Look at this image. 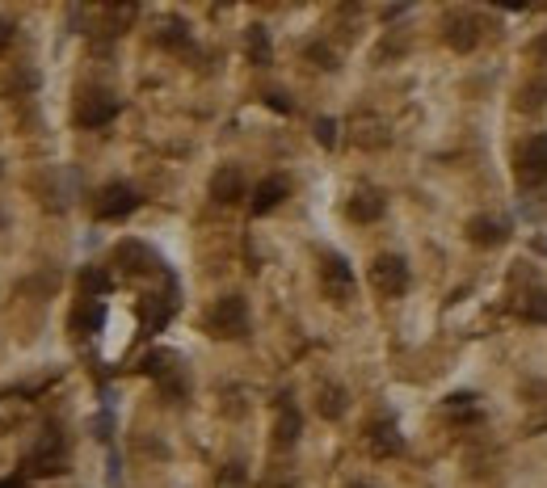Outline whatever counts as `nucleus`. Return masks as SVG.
<instances>
[{"instance_id": "nucleus-2", "label": "nucleus", "mask_w": 547, "mask_h": 488, "mask_svg": "<svg viewBox=\"0 0 547 488\" xmlns=\"http://www.w3.org/2000/svg\"><path fill=\"white\" fill-rule=\"evenodd\" d=\"M135 206H139V194H135L131 186L114 181V186H105V190H101L97 215H101V219H127V215H131Z\"/></svg>"}, {"instance_id": "nucleus-16", "label": "nucleus", "mask_w": 547, "mask_h": 488, "mask_svg": "<svg viewBox=\"0 0 547 488\" xmlns=\"http://www.w3.org/2000/svg\"><path fill=\"white\" fill-rule=\"evenodd\" d=\"M472 240L476 244H497L501 240V228L492 224V219H472Z\"/></svg>"}, {"instance_id": "nucleus-9", "label": "nucleus", "mask_w": 547, "mask_h": 488, "mask_svg": "<svg viewBox=\"0 0 547 488\" xmlns=\"http://www.w3.org/2000/svg\"><path fill=\"white\" fill-rule=\"evenodd\" d=\"M244 46H249V60H253L257 68H269L274 51H269V30H265V26H249V38H244Z\"/></svg>"}, {"instance_id": "nucleus-7", "label": "nucleus", "mask_w": 547, "mask_h": 488, "mask_svg": "<svg viewBox=\"0 0 547 488\" xmlns=\"http://www.w3.org/2000/svg\"><path fill=\"white\" fill-rule=\"evenodd\" d=\"M210 194H215L219 202H240V198H244V177H240V169H236V165L219 169V173L210 177Z\"/></svg>"}, {"instance_id": "nucleus-10", "label": "nucleus", "mask_w": 547, "mask_h": 488, "mask_svg": "<svg viewBox=\"0 0 547 488\" xmlns=\"http://www.w3.org/2000/svg\"><path fill=\"white\" fill-rule=\"evenodd\" d=\"M118 261H123L127 274H139V269H147L152 253H147V244H139V240H123V244H118Z\"/></svg>"}, {"instance_id": "nucleus-5", "label": "nucleus", "mask_w": 547, "mask_h": 488, "mask_svg": "<svg viewBox=\"0 0 547 488\" xmlns=\"http://www.w3.org/2000/svg\"><path fill=\"white\" fill-rule=\"evenodd\" d=\"M522 181L526 186H543L547 181V135H535L526 147H522Z\"/></svg>"}, {"instance_id": "nucleus-12", "label": "nucleus", "mask_w": 547, "mask_h": 488, "mask_svg": "<svg viewBox=\"0 0 547 488\" xmlns=\"http://www.w3.org/2000/svg\"><path fill=\"white\" fill-rule=\"evenodd\" d=\"M370 442H375L379 455H396V451L404 446L400 433H396V425H375V429H370Z\"/></svg>"}, {"instance_id": "nucleus-14", "label": "nucleus", "mask_w": 547, "mask_h": 488, "mask_svg": "<svg viewBox=\"0 0 547 488\" xmlns=\"http://www.w3.org/2000/svg\"><path fill=\"white\" fill-rule=\"evenodd\" d=\"M80 287H84V295H89V299H97V295H105V291L114 287V282H109V274H101V269H84Z\"/></svg>"}, {"instance_id": "nucleus-6", "label": "nucleus", "mask_w": 547, "mask_h": 488, "mask_svg": "<svg viewBox=\"0 0 547 488\" xmlns=\"http://www.w3.org/2000/svg\"><path fill=\"white\" fill-rule=\"evenodd\" d=\"M114 114H118V101L105 97V93H93V97L80 105V127H105Z\"/></svg>"}, {"instance_id": "nucleus-11", "label": "nucleus", "mask_w": 547, "mask_h": 488, "mask_svg": "<svg viewBox=\"0 0 547 488\" xmlns=\"http://www.w3.org/2000/svg\"><path fill=\"white\" fill-rule=\"evenodd\" d=\"M350 215L358 224H370V219H379L383 215V198H375V194H358L354 202H350Z\"/></svg>"}, {"instance_id": "nucleus-4", "label": "nucleus", "mask_w": 547, "mask_h": 488, "mask_svg": "<svg viewBox=\"0 0 547 488\" xmlns=\"http://www.w3.org/2000/svg\"><path fill=\"white\" fill-rule=\"evenodd\" d=\"M324 291L333 295L337 303L354 295V269H350V261L337 257V253H328V261H324Z\"/></svg>"}, {"instance_id": "nucleus-3", "label": "nucleus", "mask_w": 547, "mask_h": 488, "mask_svg": "<svg viewBox=\"0 0 547 488\" xmlns=\"http://www.w3.org/2000/svg\"><path fill=\"white\" fill-rule=\"evenodd\" d=\"M370 278L379 291H388V295H404L409 291V265L400 257H379L375 269H370Z\"/></svg>"}, {"instance_id": "nucleus-23", "label": "nucleus", "mask_w": 547, "mask_h": 488, "mask_svg": "<svg viewBox=\"0 0 547 488\" xmlns=\"http://www.w3.org/2000/svg\"><path fill=\"white\" fill-rule=\"evenodd\" d=\"M109 425H114V421H109V413H101L97 417V438H109Z\"/></svg>"}, {"instance_id": "nucleus-18", "label": "nucleus", "mask_w": 547, "mask_h": 488, "mask_svg": "<svg viewBox=\"0 0 547 488\" xmlns=\"http://www.w3.org/2000/svg\"><path fill=\"white\" fill-rule=\"evenodd\" d=\"M522 316H526L530 324H547V295H530V299L522 303Z\"/></svg>"}, {"instance_id": "nucleus-17", "label": "nucleus", "mask_w": 547, "mask_h": 488, "mask_svg": "<svg viewBox=\"0 0 547 488\" xmlns=\"http://www.w3.org/2000/svg\"><path fill=\"white\" fill-rule=\"evenodd\" d=\"M451 46H459V51H472L476 46V26L472 21H459V26H451Z\"/></svg>"}, {"instance_id": "nucleus-1", "label": "nucleus", "mask_w": 547, "mask_h": 488, "mask_svg": "<svg viewBox=\"0 0 547 488\" xmlns=\"http://www.w3.org/2000/svg\"><path fill=\"white\" fill-rule=\"evenodd\" d=\"M210 324H215L219 333H228V337H240V333L249 329V307H244V299H240V295L219 299L215 311H210Z\"/></svg>"}, {"instance_id": "nucleus-21", "label": "nucleus", "mask_w": 547, "mask_h": 488, "mask_svg": "<svg viewBox=\"0 0 547 488\" xmlns=\"http://www.w3.org/2000/svg\"><path fill=\"white\" fill-rule=\"evenodd\" d=\"M316 139H320L324 147H333V143H337V123H333V118H320V123H316Z\"/></svg>"}, {"instance_id": "nucleus-19", "label": "nucleus", "mask_w": 547, "mask_h": 488, "mask_svg": "<svg viewBox=\"0 0 547 488\" xmlns=\"http://www.w3.org/2000/svg\"><path fill=\"white\" fill-rule=\"evenodd\" d=\"M244 480H249V476H244L240 463H228L224 471H219V488H244Z\"/></svg>"}, {"instance_id": "nucleus-15", "label": "nucleus", "mask_w": 547, "mask_h": 488, "mask_svg": "<svg viewBox=\"0 0 547 488\" xmlns=\"http://www.w3.org/2000/svg\"><path fill=\"white\" fill-rule=\"evenodd\" d=\"M295 438H299V413L295 408H283V417H278V442L291 446Z\"/></svg>"}, {"instance_id": "nucleus-22", "label": "nucleus", "mask_w": 547, "mask_h": 488, "mask_svg": "<svg viewBox=\"0 0 547 488\" xmlns=\"http://www.w3.org/2000/svg\"><path fill=\"white\" fill-rule=\"evenodd\" d=\"M265 101H269V110H278V114H291V101H287L283 93H269Z\"/></svg>"}, {"instance_id": "nucleus-13", "label": "nucleus", "mask_w": 547, "mask_h": 488, "mask_svg": "<svg viewBox=\"0 0 547 488\" xmlns=\"http://www.w3.org/2000/svg\"><path fill=\"white\" fill-rule=\"evenodd\" d=\"M169 362H173V354L156 350V354H147V358H143V370H147L152 379H160V383H169Z\"/></svg>"}, {"instance_id": "nucleus-20", "label": "nucleus", "mask_w": 547, "mask_h": 488, "mask_svg": "<svg viewBox=\"0 0 547 488\" xmlns=\"http://www.w3.org/2000/svg\"><path fill=\"white\" fill-rule=\"evenodd\" d=\"M320 413H324V417H341V413H346V404H341V392H337V388H328V392L320 396Z\"/></svg>"}, {"instance_id": "nucleus-24", "label": "nucleus", "mask_w": 547, "mask_h": 488, "mask_svg": "<svg viewBox=\"0 0 547 488\" xmlns=\"http://www.w3.org/2000/svg\"><path fill=\"white\" fill-rule=\"evenodd\" d=\"M9 38H13V26H9V21H0V51L9 46Z\"/></svg>"}, {"instance_id": "nucleus-25", "label": "nucleus", "mask_w": 547, "mask_h": 488, "mask_svg": "<svg viewBox=\"0 0 547 488\" xmlns=\"http://www.w3.org/2000/svg\"><path fill=\"white\" fill-rule=\"evenodd\" d=\"M535 55H539V60H547V34H543V38L535 42Z\"/></svg>"}, {"instance_id": "nucleus-26", "label": "nucleus", "mask_w": 547, "mask_h": 488, "mask_svg": "<svg viewBox=\"0 0 547 488\" xmlns=\"http://www.w3.org/2000/svg\"><path fill=\"white\" fill-rule=\"evenodd\" d=\"M0 488H26L21 480H0Z\"/></svg>"}, {"instance_id": "nucleus-8", "label": "nucleus", "mask_w": 547, "mask_h": 488, "mask_svg": "<svg viewBox=\"0 0 547 488\" xmlns=\"http://www.w3.org/2000/svg\"><path fill=\"white\" fill-rule=\"evenodd\" d=\"M283 198H287V181H283V177H265V181L253 190V202H249V210H253V215H269V210L278 206Z\"/></svg>"}]
</instances>
